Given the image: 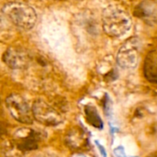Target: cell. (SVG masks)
I'll use <instances>...</instances> for the list:
<instances>
[{"instance_id":"cell-1","label":"cell","mask_w":157,"mask_h":157,"mask_svg":"<svg viewBox=\"0 0 157 157\" xmlns=\"http://www.w3.org/2000/svg\"><path fill=\"white\" fill-rule=\"evenodd\" d=\"M131 16L120 6L110 5L102 13V27L105 33L111 38L125 35L132 28Z\"/></svg>"},{"instance_id":"cell-2","label":"cell","mask_w":157,"mask_h":157,"mask_svg":"<svg viewBox=\"0 0 157 157\" xmlns=\"http://www.w3.org/2000/svg\"><path fill=\"white\" fill-rule=\"evenodd\" d=\"M2 13L15 26L26 30L32 29L37 21L34 8L21 2L6 3L2 8Z\"/></svg>"},{"instance_id":"cell-3","label":"cell","mask_w":157,"mask_h":157,"mask_svg":"<svg viewBox=\"0 0 157 157\" xmlns=\"http://www.w3.org/2000/svg\"><path fill=\"white\" fill-rule=\"evenodd\" d=\"M6 106L10 115L18 122L29 125L33 122L32 107L18 94H11L6 98Z\"/></svg>"},{"instance_id":"cell-4","label":"cell","mask_w":157,"mask_h":157,"mask_svg":"<svg viewBox=\"0 0 157 157\" xmlns=\"http://www.w3.org/2000/svg\"><path fill=\"white\" fill-rule=\"evenodd\" d=\"M141 47L140 40L137 37L128 39L120 48L116 62L123 69H133L139 62V50Z\"/></svg>"},{"instance_id":"cell-5","label":"cell","mask_w":157,"mask_h":157,"mask_svg":"<svg viewBox=\"0 0 157 157\" xmlns=\"http://www.w3.org/2000/svg\"><path fill=\"white\" fill-rule=\"evenodd\" d=\"M34 120L44 126L52 127L59 125L62 121V116L43 99H37L32 105Z\"/></svg>"},{"instance_id":"cell-6","label":"cell","mask_w":157,"mask_h":157,"mask_svg":"<svg viewBox=\"0 0 157 157\" xmlns=\"http://www.w3.org/2000/svg\"><path fill=\"white\" fill-rule=\"evenodd\" d=\"M41 135L33 129L20 128L14 133V142L19 151H33L39 146Z\"/></svg>"},{"instance_id":"cell-7","label":"cell","mask_w":157,"mask_h":157,"mask_svg":"<svg viewBox=\"0 0 157 157\" xmlns=\"http://www.w3.org/2000/svg\"><path fill=\"white\" fill-rule=\"evenodd\" d=\"M3 62L11 69H23L29 63L28 54L21 49L10 47L3 54Z\"/></svg>"},{"instance_id":"cell-8","label":"cell","mask_w":157,"mask_h":157,"mask_svg":"<svg viewBox=\"0 0 157 157\" xmlns=\"http://www.w3.org/2000/svg\"><path fill=\"white\" fill-rule=\"evenodd\" d=\"M135 15L146 22L155 21L157 17V8L155 4L149 2H143L135 10Z\"/></svg>"},{"instance_id":"cell-9","label":"cell","mask_w":157,"mask_h":157,"mask_svg":"<svg viewBox=\"0 0 157 157\" xmlns=\"http://www.w3.org/2000/svg\"><path fill=\"white\" fill-rule=\"evenodd\" d=\"M144 74L145 78L152 84L157 85V61L153 54H149L144 64Z\"/></svg>"},{"instance_id":"cell-10","label":"cell","mask_w":157,"mask_h":157,"mask_svg":"<svg viewBox=\"0 0 157 157\" xmlns=\"http://www.w3.org/2000/svg\"><path fill=\"white\" fill-rule=\"evenodd\" d=\"M85 115H86V121L92 125L93 127L101 130L104 126L103 121L100 118V116L98 113V110L95 107L91 105H87L85 107Z\"/></svg>"},{"instance_id":"cell-11","label":"cell","mask_w":157,"mask_h":157,"mask_svg":"<svg viewBox=\"0 0 157 157\" xmlns=\"http://www.w3.org/2000/svg\"><path fill=\"white\" fill-rule=\"evenodd\" d=\"M86 140L85 134L77 129H73L66 136V144L72 148H80L84 145Z\"/></svg>"},{"instance_id":"cell-12","label":"cell","mask_w":157,"mask_h":157,"mask_svg":"<svg viewBox=\"0 0 157 157\" xmlns=\"http://www.w3.org/2000/svg\"><path fill=\"white\" fill-rule=\"evenodd\" d=\"M114 153H115V155H120V156H124V155H125V153H124L123 148H122L121 146H120V147L116 148V149H115V151H114Z\"/></svg>"}]
</instances>
